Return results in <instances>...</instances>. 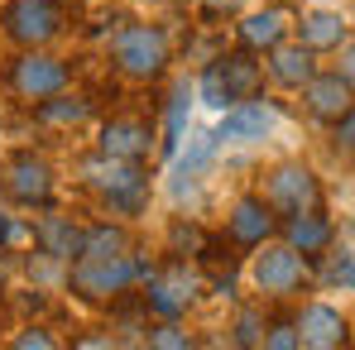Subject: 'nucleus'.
I'll use <instances>...</instances> for the list:
<instances>
[{
	"label": "nucleus",
	"mask_w": 355,
	"mask_h": 350,
	"mask_svg": "<svg viewBox=\"0 0 355 350\" xmlns=\"http://www.w3.org/2000/svg\"><path fill=\"white\" fill-rule=\"evenodd\" d=\"M159 269L149 259H130V254H111V259H77L67 274V288L82 302H111L120 292H130L139 279L149 283Z\"/></svg>",
	"instance_id": "obj_1"
},
{
	"label": "nucleus",
	"mask_w": 355,
	"mask_h": 350,
	"mask_svg": "<svg viewBox=\"0 0 355 350\" xmlns=\"http://www.w3.org/2000/svg\"><path fill=\"white\" fill-rule=\"evenodd\" d=\"M111 58L130 82H154L168 67V34L159 24H125L111 39Z\"/></svg>",
	"instance_id": "obj_2"
},
{
	"label": "nucleus",
	"mask_w": 355,
	"mask_h": 350,
	"mask_svg": "<svg viewBox=\"0 0 355 350\" xmlns=\"http://www.w3.org/2000/svg\"><path fill=\"white\" fill-rule=\"evenodd\" d=\"M250 279H254L259 297H269V302L297 297V292L307 288V254L293 250L288 240H284V245L264 240L259 254H254V264H250Z\"/></svg>",
	"instance_id": "obj_3"
},
{
	"label": "nucleus",
	"mask_w": 355,
	"mask_h": 350,
	"mask_svg": "<svg viewBox=\"0 0 355 350\" xmlns=\"http://www.w3.org/2000/svg\"><path fill=\"white\" fill-rule=\"evenodd\" d=\"M259 197L279 211V221L284 216H297V211H317L322 207V182L317 173L307 168V164H297V159H284V164H274L269 173H264V187H259Z\"/></svg>",
	"instance_id": "obj_4"
},
{
	"label": "nucleus",
	"mask_w": 355,
	"mask_h": 350,
	"mask_svg": "<svg viewBox=\"0 0 355 350\" xmlns=\"http://www.w3.org/2000/svg\"><path fill=\"white\" fill-rule=\"evenodd\" d=\"M67 77H72L67 62L44 53V49H24L19 58L10 62V72H5L10 91L19 101H49V96H58V91H67Z\"/></svg>",
	"instance_id": "obj_5"
},
{
	"label": "nucleus",
	"mask_w": 355,
	"mask_h": 350,
	"mask_svg": "<svg viewBox=\"0 0 355 350\" xmlns=\"http://www.w3.org/2000/svg\"><path fill=\"white\" fill-rule=\"evenodd\" d=\"M0 24H5V39L10 44L44 49V44H53L62 34V10L53 0H10L5 15H0Z\"/></svg>",
	"instance_id": "obj_6"
},
{
	"label": "nucleus",
	"mask_w": 355,
	"mask_h": 350,
	"mask_svg": "<svg viewBox=\"0 0 355 350\" xmlns=\"http://www.w3.org/2000/svg\"><path fill=\"white\" fill-rule=\"evenodd\" d=\"M274 231H279V211L259 192L240 197L226 216V245H236V250H259L264 240H274Z\"/></svg>",
	"instance_id": "obj_7"
},
{
	"label": "nucleus",
	"mask_w": 355,
	"mask_h": 350,
	"mask_svg": "<svg viewBox=\"0 0 355 350\" xmlns=\"http://www.w3.org/2000/svg\"><path fill=\"white\" fill-rule=\"evenodd\" d=\"M154 120H139V116H116L101 125V139L96 149L111 154V159H125V164H144L154 154Z\"/></svg>",
	"instance_id": "obj_8"
},
{
	"label": "nucleus",
	"mask_w": 355,
	"mask_h": 350,
	"mask_svg": "<svg viewBox=\"0 0 355 350\" xmlns=\"http://www.w3.org/2000/svg\"><path fill=\"white\" fill-rule=\"evenodd\" d=\"M274 125H279L274 101L250 96V101H236L231 111H221V120H216V134H221V144H254V139H264Z\"/></svg>",
	"instance_id": "obj_9"
},
{
	"label": "nucleus",
	"mask_w": 355,
	"mask_h": 350,
	"mask_svg": "<svg viewBox=\"0 0 355 350\" xmlns=\"http://www.w3.org/2000/svg\"><path fill=\"white\" fill-rule=\"evenodd\" d=\"M197 297V279L182 269V264H168L164 274L149 279V292H144V312L159 317V322H178L187 312V302Z\"/></svg>",
	"instance_id": "obj_10"
},
{
	"label": "nucleus",
	"mask_w": 355,
	"mask_h": 350,
	"mask_svg": "<svg viewBox=\"0 0 355 350\" xmlns=\"http://www.w3.org/2000/svg\"><path fill=\"white\" fill-rule=\"evenodd\" d=\"M5 192L19 202V207H49L53 197V168L39 159V154H15L5 164Z\"/></svg>",
	"instance_id": "obj_11"
},
{
	"label": "nucleus",
	"mask_w": 355,
	"mask_h": 350,
	"mask_svg": "<svg viewBox=\"0 0 355 350\" xmlns=\"http://www.w3.org/2000/svg\"><path fill=\"white\" fill-rule=\"evenodd\" d=\"M302 106H307V116H312V120L336 125V120L355 106V87L336 72V67H331V72H317V77L302 87Z\"/></svg>",
	"instance_id": "obj_12"
},
{
	"label": "nucleus",
	"mask_w": 355,
	"mask_h": 350,
	"mask_svg": "<svg viewBox=\"0 0 355 350\" xmlns=\"http://www.w3.org/2000/svg\"><path fill=\"white\" fill-rule=\"evenodd\" d=\"M297 336H302V350H336L351 341V322L331 302H307L297 312Z\"/></svg>",
	"instance_id": "obj_13"
},
{
	"label": "nucleus",
	"mask_w": 355,
	"mask_h": 350,
	"mask_svg": "<svg viewBox=\"0 0 355 350\" xmlns=\"http://www.w3.org/2000/svg\"><path fill=\"white\" fill-rule=\"evenodd\" d=\"M264 72H269V82L274 87H284V91H302L312 77H317V53L312 49H302V44H274L269 49V58H264Z\"/></svg>",
	"instance_id": "obj_14"
},
{
	"label": "nucleus",
	"mask_w": 355,
	"mask_h": 350,
	"mask_svg": "<svg viewBox=\"0 0 355 350\" xmlns=\"http://www.w3.org/2000/svg\"><path fill=\"white\" fill-rule=\"evenodd\" d=\"M293 29H297V44L312 49V53H336L351 39V19L341 10H307Z\"/></svg>",
	"instance_id": "obj_15"
},
{
	"label": "nucleus",
	"mask_w": 355,
	"mask_h": 350,
	"mask_svg": "<svg viewBox=\"0 0 355 350\" xmlns=\"http://www.w3.org/2000/svg\"><path fill=\"white\" fill-rule=\"evenodd\" d=\"M288 10H279V5H269V10H254V15H245L240 19V49H254V53H269L274 44H284L288 39Z\"/></svg>",
	"instance_id": "obj_16"
},
{
	"label": "nucleus",
	"mask_w": 355,
	"mask_h": 350,
	"mask_svg": "<svg viewBox=\"0 0 355 350\" xmlns=\"http://www.w3.org/2000/svg\"><path fill=\"white\" fill-rule=\"evenodd\" d=\"M279 231H284V240H288L293 250H302L307 259H317V254L331 245V221L322 216V207H317V211H297V216H284V221H279Z\"/></svg>",
	"instance_id": "obj_17"
},
{
	"label": "nucleus",
	"mask_w": 355,
	"mask_h": 350,
	"mask_svg": "<svg viewBox=\"0 0 355 350\" xmlns=\"http://www.w3.org/2000/svg\"><path fill=\"white\" fill-rule=\"evenodd\" d=\"M82 235L72 226V216H44L39 226H34V245H39V254H49V259H82Z\"/></svg>",
	"instance_id": "obj_18"
},
{
	"label": "nucleus",
	"mask_w": 355,
	"mask_h": 350,
	"mask_svg": "<svg viewBox=\"0 0 355 350\" xmlns=\"http://www.w3.org/2000/svg\"><path fill=\"white\" fill-rule=\"evenodd\" d=\"M216 67H221V77H226V87H231L236 101L264 96V91H259V87H264V62H254V49L226 53V58H216Z\"/></svg>",
	"instance_id": "obj_19"
},
{
	"label": "nucleus",
	"mask_w": 355,
	"mask_h": 350,
	"mask_svg": "<svg viewBox=\"0 0 355 350\" xmlns=\"http://www.w3.org/2000/svg\"><path fill=\"white\" fill-rule=\"evenodd\" d=\"M192 101H197V87H192L187 77H178L173 91H168V106H164V144H159L164 159H173V154H178V139H182V130H187V111H192Z\"/></svg>",
	"instance_id": "obj_20"
},
{
	"label": "nucleus",
	"mask_w": 355,
	"mask_h": 350,
	"mask_svg": "<svg viewBox=\"0 0 355 350\" xmlns=\"http://www.w3.org/2000/svg\"><path fill=\"white\" fill-rule=\"evenodd\" d=\"M111 254H130V235L116 221H96L82 235V259H111Z\"/></svg>",
	"instance_id": "obj_21"
},
{
	"label": "nucleus",
	"mask_w": 355,
	"mask_h": 350,
	"mask_svg": "<svg viewBox=\"0 0 355 350\" xmlns=\"http://www.w3.org/2000/svg\"><path fill=\"white\" fill-rule=\"evenodd\" d=\"M101 202H106V211H111V216H139V211L149 207V173L120 182L116 192H106Z\"/></svg>",
	"instance_id": "obj_22"
},
{
	"label": "nucleus",
	"mask_w": 355,
	"mask_h": 350,
	"mask_svg": "<svg viewBox=\"0 0 355 350\" xmlns=\"http://www.w3.org/2000/svg\"><path fill=\"white\" fill-rule=\"evenodd\" d=\"M92 116V106L82 101V96H49V101H39V120L44 125H82V120Z\"/></svg>",
	"instance_id": "obj_23"
},
{
	"label": "nucleus",
	"mask_w": 355,
	"mask_h": 350,
	"mask_svg": "<svg viewBox=\"0 0 355 350\" xmlns=\"http://www.w3.org/2000/svg\"><path fill=\"white\" fill-rule=\"evenodd\" d=\"M221 149V134L216 130H207V134H197L192 144H187V154H178V173L173 177H197L207 164H211V154Z\"/></svg>",
	"instance_id": "obj_24"
},
{
	"label": "nucleus",
	"mask_w": 355,
	"mask_h": 350,
	"mask_svg": "<svg viewBox=\"0 0 355 350\" xmlns=\"http://www.w3.org/2000/svg\"><path fill=\"white\" fill-rule=\"evenodd\" d=\"M197 96H202V106H211V111H231V106H236V96H231V87H226V77H221L216 62L197 77Z\"/></svg>",
	"instance_id": "obj_25"
},
{
	"label": "nucleus",
	"mask_w": 355,
	"mask_h": 350,
	"mask_svg": "<svg viewBox=\"0 0 355 350\" xmlns=\"http://www.w3.org/2000/svg\"><path fill=\"white\" fill-rule=\"evenodd\" d=\"M144 341H149L154 350H192V346H197V341H192V336H187V331H182L178 322H159V326H144Z\"/></svg>",
	"instance_id": "obj_26"
},
{
	"label": "nucleus",
	"mask_w": 355,
	"mask_h": 350,
	"mask_svg": "<svg viewBox=\"0 0 355 350\" xmlns=\"http://www.w3.org/2000/svg\"><path fill=\"white\" fill-rule=\"evenodd\" d=\"M236 346H264V312L259 307H240L236 312Z\"/></svg>",
	"instance_id": "obj_27"
},
{
	"label": "nucleus",
	"mask_w": 355,
	"mask_h": 350,
	"mask_svg": "<svg viewBox=\"0 0 355 350\" xmlns=\"http://www.w3.org/2000/svg\"><path fill=\"white\" fill-rule=\"evenodd\" d=\"M264 350H302L297 322H269L264 326Z\"/></svg>",
	"instance_id": "obj_28"
},
{
	"label": "nucleus",
	"mask_w": 355,
	"mask_h": 350,
	"mask_svg": "<svg viewBox=\"0 0 355 350\" xmlns=\"http://www.w3.org/2000/svg\"><path fill=\"white\" fill-rule=\"evenodd\" d=\"M331 149L336 154H355V106L331 125Z\"/></svg>",
	"instance_id": "obj_29"
},
{
	"label": "nucleus",
	"mask_w": 355,
	"mask_h": 350,
	"mask_svg": "<svg viewBox=\"0 0 355 350\" xmlns=\"http://www.w3.org/2000/svg\"><path fill=\"white\" fill-rule=\"evenodd\" d=\"M168 240H173V250H182V254H187V250L197 254V250L207 245V235L197 231V226H187V221H173V231H168Z\"/></svg>",
	"instance_id": "obj_30"
},
{
	"label": "nucleus",
	"mask_w": 355,
	"mask_h": 350,
	"mask_svg": "<svg viewBox=\"0 0 355 350\" xmlns=\"http://www.w3.org/2000/svg\"><path fill=\"white\" fill-rule=\"evenodd\" d=\"M49 346H58V336H49L44 326H24L15 336V350H49Z\"/></svg>",
	"instance_id": "obj_31"
},
{
	"label": "nucleus",
	"mask_w": 355,
	"mask_h": 350,
	"mask_svg": "<svg viewBox=\"0 0 355 350\" xmlns=\"http://www.w3.org/2000/svg\"><path fill=\"white\" fill-rule=\"evenodd\" d=\"M327 283H331V288H355V259H346V254H341V259L331 264Z\"/></svg>",
	"instance_id": "obj_32"
},
{
	"label": "nucleus",
	"mask_w": 355,
	"mask_h": 350,
	"mask_svg": "<svg viewBox=\"0 0 355 350\" xmlns=\"http://www.w3.org/2000/svg\"><path fill=\"white\" fill-rule=\"evenodd\" d=\"M336 72H341V77L355 87V39H346V44L336 49Z\"/></svg>",
	"instance_id": "obj_33"
},
{
	"label": "nucleus",
	"mask_w": 355,
	"mask_h": 350,
	"mask_svg": "<svg viewBox=\"0 0 355 350\" xmlns=\"http://www.w3.org/2000/svg\"><path fill=\"white\" fill-rule=\"evenodd\" d=\"M202 5H207V15H236L245 0H202Z\"/></svg>",
	"instance_id": "obj_34"
},
{
	"label": "nucleus",
	"mask_w": 355,
	"mask_h": 350,
	"mask_svg": "<svg viewBox=\"0 0 355 350\" xmlns=\"http://www.w3.org/2000/svg\"><path fill=\"white\" fill-rule=\"evenodd\" d=\"M15 235H19V226H15V221H10V216H5V211H0V245H10V240H15Z\"/></svg>",
	"instance_id": "obj_35"
},
{
	"label": "nucleus",
	"mask_w": 355,
	"mask_h": 350,
	"mask_svg": "<svg viewBox=\"0 0 355 350\" xmlns=\"http://www.w3.org/2000/svg\"><path fill=\"white\" fill-rule=\"evenodd\" d=\"M168 5H178V0H168Z\"/></svg>",
	"instance_id": "obj_36"
}]
</instances>
